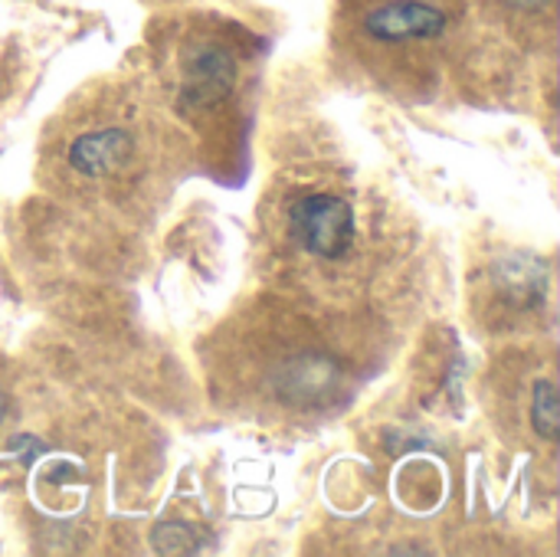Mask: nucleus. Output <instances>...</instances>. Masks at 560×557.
Returning a JSON list of instances; mask_svg holds the SVG:
<instances>
[{
    "label": "nucleus",
    "instance_id": "6e6552de",
    "mask_svg": "<svg viewBox=\"0 0 560 557\" xmlns=\"http://www.w3.org/2000/svg\"><path fill=\"white\" fill-rule=\"evenodd\" d=\"M502 13H525V16H532V13H545L548 7H551V0H492Z\"/></svg>",
    "mask_w": 560,
    "mask_h": 557
},
{
    "label": "nucleus",
    "instance_id": "7ed1b4c3",
    "mask_svg": "<svg viewBox=\"0 0 560 557\" xmlns=\"http://www.w3.org/2000/svg\"><path fill=\"white\" fill-rule=\"evenodd\" d=\"M368 227L354 194L338 181H299L276 200L272 243L312 279H351L368 259Z\"/></svg>",
    "mask_w": 560,
    "mask_h": 557
},
{
    "label": "nucleus",
    "instance_id": "1a4fd4ad",
    "mask_svg": "<svg viewBox=\"0 0 560 557\" xmlns=\"http://www.w3.org/2000/svg\"><path fill=\"white\" fill-rule=\"evenodd\" d=\"M7 414H10V394H7V387L0 384V423L7 420Z\"/></svg>",
    "mask_w": 560,
    "mask_h": 557
},
{
    "label": "nucleus",
    "instance_id": "20e7f679",
    "mask_svg": "<svg viewBox=\"0 0 560 557\" xmlns=\"http://www.w3.org/2000/svg\"><path fill=\"white\" fill-rule=\"evenodd\" d=\"M351 43L374 69H436L433 53L459 23L456 0H351Z\"/></svg>",
    "mask_w": 560,
    "mask_h": 557
},
{
    "label": "nucleus",
    "instance_id": "39448f33",
    "mask_svg": "<svg viewBox=\"0 0 560 557\" xmlns=\"http://www.w3.org/2000/svg\"><path fill=\"white\" fill-rule=\"evenodd\" d=\"M243 62L230 39L213 30H200L180 43L177 72H174V95L177 112L200 121L226 108L240 89Z\"/></svg>",
    "mask_w": 560,
    "mask_h": 557
},
{
    "label": "nucleus",
    "instance_id": "f257e3e1",
    "mask_svg": "<svg viewBox=\"0 0 560 557\" xmlns=\"http://www.w3.org/2000/svg\"><path fill=\"white\" fill-rule=\"evenodd\" d=\"M223 384L262 417L305 420L338 407L354 381L351 351L305 315L272 312L236 332L220 358Z\"/></svg>",
    "mask_w": 560,
    "mask_h": 557
},
{
    "label": "nucleus",
    "instance_id": "0eeeda50",
    "mask_svg": "<svg viewBox=\"0 0 560 557\" xmlns=\"http://www.w3.org/2000/svg\"><path fill=\"white\" fill-rule=\"evenodd\" d=\"M525 423L528 433L545 443L555 446L560 433V401H558V384L551 371H535V378H528L525 387Z\"/></svg>",
    "mask_w": 560,
    "mask_h": 557
},
{
    "label": "nucleus",
    "instance_id": "f03ea898",
    "mask_svg": "<svg viewBox=\"0 0 560 557\" xmlns=\"http://www.w3.org/2000/svg\"><path fill=\"white\" fill-rule=\"evenodd\" d=\"M164 121L148 102L98 95L75 102L43 151L46 177L75 200H128L161 167Z\"/></svg>",
    "mask_w": 560,
    "mask_h": 557
},
{
    "label": "nucleus",
    "instance_id": "423d86ee",
    "mask_svg": "<svg viewBox=\"0 0 560 557\" xmlns=\"http://www.w3.org/2000/svg\"><path fill=\"white\" fill-rule=\"evenodd\" d=\"M489 282H492V309L509 318L532 315L548 302V266L541 259L515 256L495 266Z\"/></svg>",
    "mask_w": 560,
    "mask_h": 557
}]
</instances>
